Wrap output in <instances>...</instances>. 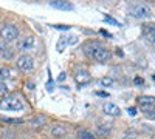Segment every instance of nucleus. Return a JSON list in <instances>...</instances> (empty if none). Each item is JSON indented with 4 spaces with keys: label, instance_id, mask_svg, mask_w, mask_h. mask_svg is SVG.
<instances>
[{
    "label": "nucleus",
    "instance_id": "obj_1",
    "mask_svg": "<svg viewBox=\"0 0 155 139\" xmlns=\"http://www.w3.org/2000/svg\"><path fill=\"white\" fill-rule=\"evenodd\" d=\"M0 110L6 111H20L23 110V102L17 94H9L0 100Z\"/></svg>",
    "mask_w": 155,
    "mask_h": 139
},
{
    "label": "nucleus",
    "instance_id": "obj_2",
    "mask_svg": "<svg viewBox=\"0 0 155 139\" xmlns=\"http://www.w3.org/2000/svg\"><path fill=\"white\" fill-rule=\"evenodd\" d=\"M88 46H90V56H92L96 62H99V64H106L112 56L109 49L101 46L99 43H90Z\"/></svg>",
    "mask_w": 155,
    "mask_h": 139
},
{
    "label": "nucleus",
    "instance_id": "obj_3",
    "mask_svg": "<svg viewBox=\"0 0 155 139\" xmlns=\"http://www.w3.org/2000/svg\"><path fill=\"white\" fill-rule=\"evenodd\" d=\"M0 37H2L5 42H14L19 37V30L14 25H5V27L0 30Z\"/></svg>",
    "mask_w": 155,
    "mask_h": 139
},
{
    "label": "nucleus",
    "instance_id": "obj_4",
    "mask_svg": "<svg viewBox=\"0 0 155 139\" xmlns=\"http://www.w3.org/2000/svg\"><path fill=\"white\" fill-rule=\"evenodd\" d=\"M130 16L135 19H147L150 16V9L146 5H134L130 8Z\"/></svg>",
    "mask_w": 155,
    "mask_h": 139
},
{
    "label": "nucleus",
    "instance_id": "obj_5",
    "mask_svg": "<svg viewBox=\"0 0 155 139\" xmlns=\"http://www.w3.org/2000/svg\"><path fill=\"white\" fill-rule=\"evenodd\" d=\"M17 68L20 70V71H25V73H28V71H33L34 70V60H33V57H30V56H20L19 59H17Z\"/></svg>",
    "mask_w": 155,
    "mask_h": 139
},
{
    "label": "nucleus",
    "instance_id": "obj_6",
    "mask_svg": "<svg viewBox=\"0 0 155 139\" xmlns=\"http://www.w3.org/2000/svg\"><path fill=\"white\" fill-rule=\"evenodd\" d=\"M102 110H104V113L107 116H120L121 115V108L118 105H115V104H104V107H102Z\"/></svg>",
    "mask_w": 155,
    "mask_h": 139
},
{
    "label": "nucleus",
    "instance_id": "obj_7",
    "mask_svg": "<svg viewBox=\"0 0 155 139\" xmlns=\"http://www.w3.org/2000/svg\"><path fill=\"white\" fill-rule=\"evenodd\" d=\"M74 79H76V82H78V84H79V85L82 87V85H85V84H88V82H90V73H88V71H85V70L78 71V73H76V76H74Z\"/></svg>",
    "mask_w": 155,
    "mask_h": 139
},
{
    "label": "nucleus",
    "instance_id": "obj_8",
    "mask_svg": "<svg viewBox=\"0 0 155 139\" xmlns=\"http://www.w3.org/2000/svg\"><path fill=\"white\" fill-rule=\"evenodd\" d=\"M50 6H53L56 9H64V11H71L73 5L68 2H64V0H58V2H50Z\"/></svg>",
    "mask_w": 155,
    "mask_h": 139
},
{
    "label": "nucleus",
    "instance_id": "obj_9",
    "mask_svg": "<svg viewBox=\"0 0 155 139\" xmlns=\"http://www.w3.org/2000/svg\"><path fill=\"white\" fill-rule=\"evenodd\" d=\"M19 49H23V51H28L34 46V37H27V39H23L22 42H19Z\"/></svg>",
    "mask_w": 155,
    "mask_h": 139
},
{
    "label": "nucleus",
    "instance_id": "obj_10",
    "mask_svg": "<svg viewBox=\"0 0 155 139\" xmlns=\"http://www.w3.org/2000/svg\"><path fill=\"white\" fill-rule=\"evenodd\" d=\"M67 130L65 127H62V125H56V127L51 128V134H53L54 137H62V136H65Z\"/></svg>",
    "mask_w": 155,
    "mask_h": 139
},
{
    "label": "nucleus",
    "instance_id": "obj_11",
    "mask_svg": "<svg viewBox=\"0 0 155 139\" xmlns=\"http://www.w3.org/2000/svg\"><path fill=\"white\" fill-rule=\"evenodd\" d=\"M138 102H140V105H155V97L153 96H140Z\"/></svg>",
    "mask_w": 155,
    "mask_h": 139
},
{
    "label": "nucleus",
    "instance_id": "obj_12",
    "mask_svg": "<svg viewBox=\"0 0 155 139\" xmlns=\"http://www.w3.org/2000/svg\"><path fill=\"white\" fill-rule=\"evenodd\" d=\"M0 57L2 59H12V49L11 48H6V46H0Z\"/></svg>",
    "mask_w": 155,
    "mask_h": 139
},
{
    "label": "nucleus",
    "instance_id": "obj_13",
    "mask_svg": "<svg viewBox=\"0 0 155 139\" xmlns=\"http://www.w3.org/2000/svg\"><path fill=\"white\" fill-rule=\"evenodd\" d=\"M144 34L149 37L152 42H155V25H146L144 27Z\"/></svg>",
    "mask_w": 155,
    "mask_h": 139
},
{
    "label": "nucleus",
    "instance_id": "obj_14",
    "mask_svg": "<svg viewBox=\"0 0 155 139\" xmlns=\"http://www.w3.org/2000/svg\"><path fill=\"white\" fill-rule=\"evenodd\" d=\"M65 46H67V37H59V40L56 43V49H58V53H64L65 51Z\"/></svg>",
    "mask_w": 155,
    "mask_h": 139
},
{
    "label": "nucleus",
    "instance_id": "obj_15",
    "mask_svg": "<svg viewBox=\"0 0 155 139\" xmlns=\"http://www.w3.org/2000/svg\"><path fill=\"white\" fill-rule=\"evenodd\" d=\"M11 77V70L9 68H0V82H3V81H6V79H9Z\"/></svg>",
    "mask_w": 155,
    "mask_h": 139
},
{
    "label": "nucleus",
    "instance_id": "obj_16",
    "mask_svg": "<svg viewBox=\"0 0 155 139\" xmlns=\"http://www.w3.org/2000/svg\"><path fill=\"white\" fill-rule=\"evenodd\" d=\"M78 136H79L81 139H95V134L92 131H88V130H79L78 131Z\"/></svg>",
    "mask_w": 155,
    "mask_h": 139
},
{
    "label": "nucleus",
    "instance_id": "obj_17",
    "mask_svg": "<svg viewBox=\"0 0 155 139\" xmlns=\"http://www.w3.org/2000/svg\"><path fill=\"white\" fill-rule=\"evenodd\" d=\"M8 93H9V88H8V85H6L5 82H0V99L6 97V96H8Z\"/></svg>",
    "mask_w": 155,
    "mask_h": 139
},
{
    "label": "nucleus",
    "instance_id": "obj_18",
    "mask_svg": "<svg viewBox=\"0 0 155 139\" xmlns=\"http://www.w3.org/2000/svg\"><path fill=\"white\" fill-rule=\"evenodd\" d=\"M104 22H107V23H112V25H115V27H121V23H120L118 20L112 19L110 16H104Z\"/></svg>",
    "mask_w": 155,
    "mask_h": 139
},
{
    "label": "nucleus",
    "instance_id": "obj_19",
    "mask_svg": "<svg viewBox=\"0 0 155 139\" xmlns=\"http://www.w3.org/2000/svg\"><path fill=\"white\" fill-rule=\"evenodd\" d=\"M113 84V79L112 77H104V79H101V85L102 87H110Z\"/></svg>",
    "mask_w": 155,
    "mask_h": 139
},
{
    "label": "nucleus",
    "instance_id": "obj_20",
    "mask_svg": "<svg viewBox=\"0 0 155 139\" xmlns=\"http://www.w3.org/2000/svg\"><path fill=\"white\" fill-rule=\"evenodd\" d=\"M2 121L6 124H22L23 122L22 119H9V118H2Z\"/></svg>",
    "mask_w": 155,
    "mask_h": 139
},
{
    "label": "nucleus",
    "instance_id": "obj_21",
    "mask_svg": "<svg viewBox=\"0 0 155 139\" xmlns=\"http://www.w3.org/2000/svg\"><path fill=\"white\" fill-rule=\"evenodd\" d=\"M53 28L54 30H59V31H68L70 30L68 25H53Z\"/></svg>",
    "mask_w": 155,
    "mask_h": 139
},
{
    "label": "nucleus",
    "instance_id": "obj_22",
    "mask_svg": "<svg viewBox=\"0 0 155 139\" xmlns=\"http://www.w3.org/2000/svg\"><path fill=\"white\" fill-rule=\"evenodd\" d=\"M74 43H78V37H76V36L67 37V45H74Z\"/></svg>",
    "mask_w": 155,
    "mask_h": 139
},
{
    "label": "nucleus",
    "instance_id": "obj_23",
    "mask_svg": "<svg viewBox=\"0 0 155 139\" xmlns=\"http://www.w3.org/2000/svg\"><path fill=\"white\" fill-rule=\"evenodd\" d=\"M127 113H129V116H135L137 115V108L135 107H129L127 108Z\"/></svg>",
    "mask_w": 155,
    "mask_h": 139
},
{
    "label": "nucleus",
    "instance_id": "obj_24",
    "mask_svg": "<svg viewBox=\"0 0 155 139\" xmlns=\"http://www.w3.org/2000/svg\"><path fill=\"white\" fill-rule=\"evenodd\" d=\"M134 82H135V85H143V84H144V81L141 79V77H135Z\"/></svg>",
    "mask_w": 155,
    "mask_h": 139
},
{
    "label": "nucleus",
    "instance_id": "obj_25",
    "mask_svg": "<svg viewBox=\"0 0 155 139\" xmlns=\"http://www.w3.org/2000/svg\"><path fill=\"white\" fill-rule=\"evenodd\" d=\"M65 76H67L65 73H61V74H59V77H58V81H59V82H62L64 79H65Z\"/></svg>",
    "mask_w": 155,
    "mask_h": 139
},
{
    "label": "nucleus",
    "instance_id": "obj_26",
    "mask_svg": "<svg viewBox=\"0 0 155 139\" xmlns=\"http://www.w3.org/2000/svg\"><path fill=\"white\" fill-rule=\"evenodd\" d=\"M96 94H98V96H101V97H109V94H107V93H104V91H98Z\"/></svg>",
    "mask_w": 155,
    "mask_h": 139
},
{
    "label": "nucleus",
    "instance_id": "obj_27",
    "mask_svg": "<svg viewBox=\"0 0 155 139\" xmlns=\"http://www.w3.org/2000/svg\"><path fill=\"white\" fill-rule=\"evenodd\" d=\"M101 34H102V36H106V37H112V34L107 33V31H104V30H101Z\"/></svg>",
    "mask_w": 155,
    "mask_h": 139
},
{
    "label": "nucleus",
    "instance_id": "obj_28",
    "mask_svg": "<svg viewBox=\"0 0 155 139\" xmlns=\"http://www.w3.org/2000/svg\"><path fill=\"white\" fill-rule=\"evenodd\" d=\"M127 139H137V137H127Z\"/></svg>",
    "mask_w": 155,
    "mask_h": 139
}]
</instances>
